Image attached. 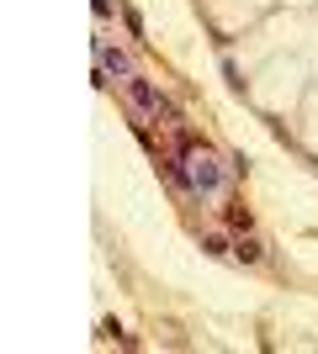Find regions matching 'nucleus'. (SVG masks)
<instances>
[{
    "instance_id": "1",
    "label": "nucleus",
    "mask_w": 318,
    "mask_h": 354,
    "mask_svg": "<svg viewBox=\"0 0 318 354\" xmlns=\"http://www.w3.org/2000/svg\"><path fill=\"white\" fill-rule=\"evenodd\" d=\"M122 85H127V101H133V111H138L143 122H159V117H170V101L159 95V85H149V80H143V74H127Z\"/></svg>"
},
{
    "instance_id": "2",
    "label": "nucleus",
    "mask_w": 318,
    "mask_h": 354,
    "mask_svg": "<svg viewBox=\"0 0 318 354\" xmlns=\"http://www.w3.org/2000/svg\"><path fill=\"white\" fill-rule=\"evenodd\" d=\"M127 74H133V64H127V53H122V48H112L106 43V37H96V80H127Z\"/></svg>"
},
{
    "instance_id": "3",
    "label": "nucleus",
    "mask_w": 318,
    "mask_h": 354,
    "mask_svg": "<svg viewBox=\"0 0 318 354\" xmlns=\"http://www.w3.org/2000/svg\"><path fill=\"white\" fill-rule=\"evenodd\" d=\"M239 259H260V243H255V238H239Z\"/></svg>"
}]
</instances>
